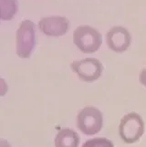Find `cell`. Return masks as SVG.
<instances>
[{
  "mask_svg": "<svg viewBox=\"0 0 146 147\" xmlns=\"http://www.w3.org/2000/svg\"><path fill=\"white\" fill-rule=\"evenodd\" d=\"M17 54L21 59H29L36 45V26L31 20L20 23L16 35Z\"/></svg>",
  "mask_w": 146,
  "mask_h": 147,
  "instance_id": "1",
  "label": "cell"
},
{
  "mask_svg": "<svg viewBox=\"0 0 146 147\" xmlns=\"http://www.w3.org/2000/svg\"><path fill=\"white\" fill-rule=\"evenodd\" d=\"M73 41L83 53H94L102 44V37L97 29L89 26H79L74 30Z\"/></svg>",
  "mask_w": 146,
  "mask_h": 147,
  "instance_id": "2",
  "label": "cell"
},
{
  "mask_svg": "<svg viewBox=\"0 0 146 147\" xmlns=\"http://www.w3.org/2000/svg\"><path fill=\"white\" fill-rule=\"evenodd\" d=\"M144 133L143 118L136 113H131L124 115L120 120L119 134L125 144H134L140 140Z\"/></svg>",
  "mask_w": 146,
  "mask_h": 147,
  "instance_id": "3",
  "label": "cell"
},
{
  "mask_svg": "<svg viewBox=\"0 0 146 147\" xmlns=\"http://www.w3.org/2000/svg\"><path fill=\"white\" fill-rule=\"evenodd\" d=\"M103 117L100 111L95 107H85L77 116V126L86 135H94L102 130Z\"/></svg>",
  "mask_w": 146,
  "mask_h": 147,
  "instance_id": "4",
  "label": "cell"
},
{
  "mask_svg": "<svg viewBox=\"0 0 146 147\" xmlns=\"http://www.w3.org/2000/svg\"><path fill=\"white\" fill-rule=\"evenodd\" d=\"M70 68L78 75L79 79L85 82L97 80L103 70L102 62L95 58H87L73 61L70 64Z\"/></svg>",
  "mask_w": 146,
  "mask_h": 147,
  "instance_id": "5",
  "label": "cell"
},
{
  "mask_svg": "<svg viewBox=\"0 0 146 147\" xmlns=\"http://www.w3.org/2000/svg\"><path fill=\"white\" fill-rule=\"evenodd\" d=\"M38 28L40 31L46 36L58 38L68 32L69 28V21L65 17H46L39 20Z\"/></svg>",
  "mask_w": 146,
  "mask_h": 147,
  "instance_id": "6",
  "label": "cell"
},
{
  "mask_svg": "<svg viewBox=\"0 0 146 147\" xmlns=\"http://www.w3.org/2000/svg\"><path fill=\"white\" fill-rule=\"evenodd\" d=\"M108 47L114 52L122 53L127 50L132 42L129 31L122 27H113L106 35Z\"/></svg>",
  "mask_w": 146,
  "mask_h": 147,
  "instance_id": "7",
  "label": "cell"
},
{
  "mask_svg": "<svg viewBox=\"0 0 146 147\" xmlns=\"http://www.w3.org/2000/svg\"><path fill=\"white\" fill-rule=\"evenodd\" d=\"M79 137L75 131L65 128L60 130L55 138L56 147H78Z\"/></svg>",
  "mask_w": 146,
  "mask_h": 147,
  "instance_id": "8",
  "label": "cell"
},
{
  "mask_svg": "<svg viewBox=\"0 0 146 147\" xmlns=\"http://www.w3.org/2000/svg\"><path fill=\"white\" fill-rule=\"evenodd\" d=\"M1 7V19L11 20L17 13V0H0Z\"/></svg>",
  "mask_w": 146,
  "mask_h": 147,
  "instance_id": "9",
  "label": "cell"
},
{
  "mask_svg": "<svg viewBox=\"0 0 146 147\" xmlns=\"http://www.w3.org/2000/svg\"><path fill=\"white\" fill-rule=\"evenodd\" d=\"M82 147H114V145L107 138H93L85 142Z\"/></svg>",
  "mask_w": 146,
  "mask_h": 147,
  "instance_id": "10",
  "label": "cell"
},
{
  "mask_svg": "<svg viewBox=\"0 0 146 147\" xmlns=\"http://www.w3.org/2000/svg\"><path fill=\"white\" fill-rule=\"evenodd\" d=\"M140 82L146 87V68L142 70V72L140 74Z\"/></svg>",
  "mask_w": 146,
  "mask_h": 147,
  "instance_id": "11",
  "label": "cell"
}]
</instances>
